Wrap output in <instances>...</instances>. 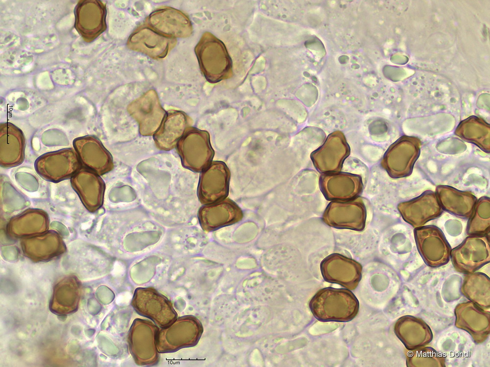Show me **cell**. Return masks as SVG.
<instances>
[{
    "label": "cell",
    "mask_w": 490,
    "mask_h": 367,
    "mask_svg": "<svg viewBox=\"0 0 490 367\" xmlns=\"http://www.w3.org/2000/svg\"><path fill=\"white\" fill-rule=\"evenodd\" d=\"M309 308L319 321L347 322L357 315L359 303L351 291L329 287L316 293L310 301Z\"/></svg>",
    "instance_id": "cell-1"
},
{
    "label": "cell",
    "mask_w": 490,
    "mask_h": 367,
    "mask_svg": "<svg viewBox=\"0 0 490 367\" xmlns=\"http://www.w3.org/2000/svg\"><path fill=\"white\" fill-rule=\"evenodd\" d=\"M199 66L206 80L216 83L232 77V61L224 43L211 33L201 36L195 48Z\"/></svg>",
    "instance_id": "cell-2"
},
{
    "label": "cell",
    "mask_w": 490,
    "mask_h": 367,
    "mask_svg": "<svg viewBox=\"0 0 490 367\" xmlns=\"http://www.w3.org/2000/svg\"><path fill=\"white\" fill-rule=\"evenodd\" d=\"M203 332L199 321L194 316L176 319L170 325L158 330L157 348L158 352H172L198 343Z\"/></svg>",
    "instance_id": "cell-3"
},
{
    "label": "cell",
    "mask_w": 490,
    "mask_h": 367,
    "mask_svg": "<svg viewBox=\"0 0 490 367\" xmlns=\"http://www.w3.org/2000/svg\"><path fill=\"white\" fill-rule=\"evenodd\" d=\"M176 147L183 165L193 171L202 172L212 162L214 151L206 131L190 127Z\"/></svg>",
    "instance_id": "cell-4"
},
{
    "label": "cell",
    "mask_w": 490,
    "mask_h": 367,
    "mask_svg": "<svg viewBox=\"0 0 490 367\" xmlns=\"http://www.w3.org/2000/svg\"><path fill=\"white\" fill-rule=\"evenodd\" d=\"M488 235H468L451 251L455 269L464 274L474 273L490 262V247Z\"/></svg>",
    "instance_id": "cell-5"
},
{
    "label": "cell",
    "mask_w": 490,
    "mask_h": 367,
    "mask_svg": "<svg viewBox=\"0 0 490 367\" xmlns=\"http://www.w3.org/2000/svg\"><path fill=\"white\" fill-rule=\"evenodd\" d=\"M420 140L403 136L393 143L386 152L382 165L393 178L410 175L420 154Z\"/></svg>",
    "instance_id": "cell-6"
},
{
    "label": "cell",
    "mask_w": 490,
    "mask_h": 367,
    "mask_svg": "<svg viewBox=\"0 0 490 367\" xmlns=\"http://www.w3.org/2000/svg\"><path fill=\"white\" fill-rule=\"evenodd\" d=\"M414 233L417 250L427 265L436 268L448 263L452 249L440 229L422 226L415 228Z\"/></svg>",
    "instance_id": "cell-7"
},
{
    "label": "cell",
    "mask_w": 490,
    "mask_h": 367,
    "mask_svg": "<svg viewBox=\"0 0 490 367\" xmlns=\"http://www.w3.org/2000/svg\"><path fill=\"white\" fill-rule=\"evenodd\" d=\"M131 304L139 314L150 319L161 328L170 325L177 318L170 300L153 288H137Z\"/></svg>",
    "instance_id": "cell-8"
},
{
    "label": "cell",
    "mask_w": 490,
    "mask_h": 367,
    "mask_svg": "<svg viewBox=\"0 0 490 367\" xmlns=\"http://www.w3.org/2000/svg\"><path fill=\"white\" fill-rule=\"evenodd\" d=\"M367 210L361 197L347 201H332L322 215L323 221L338 229L362 231L365 228Z\"/></svg>",
    "instance_id": "cell-9"
},
{
    "label": "cell",
    "mask_w": 490,
    "mask_h": 367,
    "mask_svg": "<svg viewBox=\"0 0 490 367\" xmlns=\"http://www.w3.org/2000/svg\"><path fill=\"white\" fill-rule=\"evenodd\" d=\"M34 167L43 179L56 183L72 177L80 168V161L75 151L65 148L42 155Z\"/></svg>",
    "instance_id": "cell-10"
},
{
    "label": "cell",
    "mask_w": 490,
    "mask_h": 367,
    "mask_svg": "<svg viewBox=\"0 0 490 367\" xmlns=\"http://www.w3.org/2000/svg\"><path fill=\"white\" fill-rule=\"evenodd\" d=\"M127 111L138 123L139 132L143 136H153L167 114L153 89L132 101L127 107Z\"/></svg>",
    "instance_id": "cell-11"
},
{
    "label": "cell",
    "mask_w": 490,
    "mask_h": 367,
    "mask_svg": "<svg viewBox=\"0 0 490 367\" xmlns=\"http://www.w3.org/2000/svg\"><path fill=\"white\" fill-rule=\"evenodd\" d=\"M158 330L151 322L141 319L134 320L130 329L128 341L131 353L138 364L150 365L157 360Z\"/></svg>",
    "instance_id": "cell-12"
},
{
    "label": "cell",
    "mask_w": 490,
    "mask_h": 367,
    "mask_svg": "<svg viewBox=\"0 0 490 367\" xmlns=\"http://www.w3.org/2000/svg\"><path fill=\"white\" fill-rule=\"evenodd\" d=\"M320 269L325 281L350 290L356 289L362 278V265L355 260L338 253L331 254L323 259Z\"/></svg>",
    "instance_id": "cell-13"
},
{
    "label": "cell",
    "mask_w": 490,
    "mask_h": 367,
    "mask_svg": "<svg viewBox=\"0 0 490 367\" xmlns=\"http://www.w3.org/2000/svg\"><path fill=\"white\" fill-rule=\"evenodd\" d=\"M230 176L224 162L212 161L200 175L198 195L201 202L207 205L225 199L229 191Z\"/></svg>",
    "instance_id": "cell-14"
},
{
    "label": "cell",
    "mask_w": 490,
    "mask_h": 367,
    "mask_svg": "<svg viewBox=\"0 0 490 367\" xmlns=\"http://www.w3.org/2000/svg\"><path fill=\"white\" fill-rule=\"evenodd\" d=\"M176 42L175 38L164 36L143 23L131 34L127 46L153 59L160 60L166 57Z\"/></svg>",
    "instance_id": "cell-15"
},
{
    "label": "cell",
    "mask_w": 490,
    "mask_h": 367,
    "mask_svg": "<svg viewBox=\"0 0 490 367\" xmlns=\"http://www.w3.org/2000/svg\"><path fill=\"white\" fill-rule=\"evenodd\" d=\"M397 208L403 219L414 228L422 226L438 218L443 212L435 193L431 190L399 203Z\"/></svg>",
    "instance_id": "cell-16"
},
{
    "label": "cell",
    "mask_w": 490,
    "mask_h": 367,
    "mask_svg": "<svg viewBox=\"0 0 490 367\" xmlns=\"http://www.w3.org/2000/svg\"><path fill=\"white\" fill-rule=\"evenodd\" d=\"M144 23L159 33L172 38H187L193 32L189 17L181 11L170 7L154 11Z\"/></svg>",
    "instance_id": "cell-17"
},
{
    "label": "cell",
    "mask_w": 490,
    "mask_h": 367,
    "mask_svg": "<svg viewBox=\"0 0 490 367\" xmlns=\"http://www.w3.org/2000/svg\"><path fill=\"white\" fill-rule=\"evenodd\" d=\"M73 146L80 162L86 168L103 175L113 168L112 157L100 141L93 136L75 138Z\"/></svg>",
    "instance_id": "cell-18"
},
{
    "label": "cell",
    "mask_w": 490,
    "mask_h": 367,
    "mask_svg": "<svg viewBox=\"0 0 490 367\" xmlns=\"http://www.w3.org/2000/svg\"><path fill=\"white\" fill-rule=\"evenodd\" d=\"M363 186L360 176L345 172L324 173L319 179L320 190L330 201H347L357 198Z\"/></svg>",
    "instance_id": "cell-19"
},
{
    "label": "cell",
    "mask_w": 490,
    "mask_h": 367,
    "mask_svg": "<svg viewBox=\"0 0 490 367\" xmlns=\"http://www.w3.org/2000/svg\"><path fill=\"white\" fill-rule=\"evenodd\" d=\"M455 325L469 333L480 344L490 334V313L472 301L458 304L455 309Z\"/></svg>",
    "instance_id": "cell-20"
},
{
    "label": "cell",
    "mask_w": 490,
    "mask_h": 367,
    "mask_svg": "<svg viewBox=\"0 0 490 367\" xmlns=\"http://www.w3.org/2000/svg\"><path fill=\"white\" fill-rule=\"evenodd\" d=\"M339 133L330 135L325 143L312 154L318 171L327 173L341 169L343 161L349 154V147L343 135Z\"/></svg>",
    "instance_id": "cell-21"
},
{
    "label": "cell",
    "mask_w": 490,
    "mask_h": 367,
    "mask_svg": "<svg viewBox=\"0 0 490 367\" xmlns=\"http://www.w3.org/2000/svg\"><path fill=\"white\" fill-rule=\"evenodd\" d=\"M198 216L202 228L212 231L240 221L243 218V213L235 203L224 199L202 207Z\"/></svg>",
    "instance_id": "cell-22"
},
{
    "label": "cell",
    "mask_w": 490,
    "mask_h": 367,
    "mask_svg": "<svg viewBox=\"0 0 490 367\" xmlns=\"http://www.w3.org/2000/svg\"><path fill=\"white\" fill-rule=\"evenodd\" d=\"M71 182L88 210L93 212L101 206L104 184L99 175L86 168H80L72 177Z\"/></svg>",
    "instance_id": "cell-23"
},
{
    "label": "cell",
    "mask_w": 490,
    "mask_h": 367,
    "mask_svg": "<svg viewBox=\"0 0 490 367\" xmlns=\"http://www.w3.org/2000/svg\"><path fill=\"white\" fill-rule=\"evenodd\" d=\"M25 140L22 130L10 122L0 125V163L4 168L21 164L24 159Z\"/></svg>",
    "instance_id": "cell-24"
},
{
    "label": "cell",
    "mask_w": 490,
    "mask_h": 367,
    "mask_svg": "<svg viewBox=\"0 0 490 367\" xmlns=\"http://www.w3.org/2000/svg\"><path fill=\"white\" fill-rule=\"evenodd\" d=\"M190 117L183 112H167L158 130L153 135L158 148L169 151L176 146L179 139L190 127Z\"/></svg>",
    "instance_id": "cell-25"
},
{
    "label": "cell",
    "mask_w": 490,
    "mask_h": 367,
    "mask_svg": "<svg viewBox=\"0 0 490 367\" xmlns=\"http://www.w3.org/2000/svg\"><path fill=\"white\" fill-rule=\"evenodd\" d=\"M21 247L24 253L34 259L45 261L62 253L65 245L61 238L55 232L48 231L24 237Z\"/></svg>",
    "instance_id": "cell-26"
},
{
    "label": "cell",
    "mask_w": 490,
    "mask_h": 367,
    "mask_svg": "<svg viewBox=\"0 0 490 367\" xmlns=\"http://www.w3.org/2000/svg\"><path fill=\"white\" fill-rule=\"evenodd\" d=\"M394 331L410 350L427 344L433 338L430 327L422 320L411 316L399 318L395 323Z\"/></svg>",
    "instance_id": "cell-27"
},
{
    "label": "cell",
    "mask_w": 490,
    "mask_h": 367,
    "mask_svg": "<svg viewBox=\"0 0 490 367\" xmlns=\"http://www.w3.org/2000/svg\"><path fill=\"white\" fill-rule=\"evenodd\" d=\"M435 194L443 210L466 219L471 215L477 201L471 192L461 191L448 185L437 186Z\"/></svg>",
    "instance_id": "cell-28"
},
{
    "label": "cell",
    "mask_w": 490,
    "mask_h": 367,
    "mask_svg": "<svg viewBox=\"0 0 490 367\" xmlns=\"http://www.w3.org/2000/svg\"><path fill=\"white\" fill-rule=\"evenodd\" d=\"M48 225V218L44 211L27 210L10 220L8 231L12 236L24 238L46 232Z\"/></svg>",
    "instance_id": "cell-29"
},
{
    "label": "cell",
    "mask_w": 490,
    "mask_h": 367,
    "mask_svg": "<svg viewBox=\"0 0 490 367\" xmlns=\"http://www.w3.org/2000/svg\"><path fill=\"white\" fill-rule=\"evenodd\" d=\"M455 133L466 142L489 153L490 125L482 118L474 115L467 118L459 123Z\"/></svg>",
    "instance_id": "cell-30"
},
{
    "label": "cell",
    "mask_w": 490,
    "mask_h": 367,
    "mask_svg": "<svg viewBox=\"0 0 490 367\" xmlns=\"http://www.w3.org/2000/svg\"><path fill=\"white\" fill-rule=\"evenodd\" d=\"M489 277L482 273L467 274L461 287L462 294L483 310L490 307Z\"/></svg>",
    "instance_id": "cell-31"
},
{
    "label": "cell",
    "mask_w": 490,
    "mask_h": 367,
    "mask_svg": "<svg viewBox=\"0 0 490 367\" xmlns=\"http://www.w3.org/2000/svg\"><path fill=\"white\" fill-rule=\"evenodd\" d=\"M490 227V199L482 197L477 201L467 224L468 235H488Z\"/></svg>",
    "instance_id": "cell-32"
},
{
    "label": "cell",
    "mask_w": 490,
    "mask_h": 367,
    "mask_svg": "<svg viewBox=\"0 0 490 367\" xmlns=\"http://www.w3.org/2000/svg\"><path fill=\"white\" fill-rule=\"evenodd\" d=\"M408 367H444L445 359L432 347H419L409 351Z\"/></svg>",
    "instance_id": "cell-33"
}]
</instances>
